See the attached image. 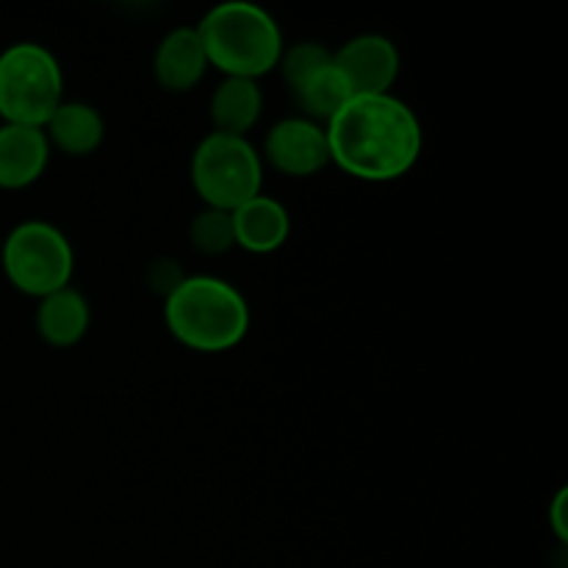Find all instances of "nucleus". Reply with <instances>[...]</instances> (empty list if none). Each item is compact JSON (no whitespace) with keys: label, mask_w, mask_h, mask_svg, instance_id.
<instances>
[{"label":"nucleus","mask_w":568,"mask_h":568,"mask_svg":"<svg viewBox=\"0 0 568 568\" xmlns=\"http://www.w3.org/2000/svg\"><path fill=\"white\" fill-rule=\"evenodd\" d=\"M331 164L364 183L408 175L425 148L416 111L394 94H355L325 125Z\"/></svg>","instance_id":"1"},{"label":"nucleus","mask_w":568,"mask_h":568,"mask_svg":"<svg viewBox=\"0 0 568 568\" xmlns=\"http://www.w3.org/2000/svg\"><path fill=\"white\" fill-rule=\"evenodd\" d=\"M170 336L194 353L216 355L239 347L250 331V305L233 283L211 275H186L164 300Z\"/></svg>","instance_id":"2"},{"label":"nucleus","mask_w":568,"mask_h":568,"mask_svg":"<svg viewBox=\"0 0 568 568\" xmlns=\"http://www.w3.org/2000/svg\"><path fill=\"white\" fill-rule=\"evenodd\" d=\"M203 42L209 67L225 78L258 81L277 70L283 55V33L275 17L255 3H220L194 26Z\"/></svg>","instance_id":"3"},{"label":"nucleus","mask_w":568,"mask_h":568,"mask_svg":"<svg viewBox=\"0 0 568 568\" xmlns=\"http://www.w3.org/2000/svg\"><path fill=\"white\" fill-rule=\"evenodd\" d=\"M64 103V72L44 44L17 42L0 53V120L44 128Z\"/></svg>","instance_id":"4"},{"label":"nucleus","mask_w":568,"mask_h":568,"mask_svg":"<svg viewBox=\"0 0 568 568\" xmlns=\"http://www.w3.org/2000/svg\"><path fill=\"white\" fill-rule=\"evenodd\" d=\"M192 186L205 209L231 214L261 194L264 161L247 136L209 133L192 153Z\"/></svg>","instance_id":"5"},{"label":"nucleus","mask_w":568,"mask_h":568,"mask_svg":"<svg viewBox=\"0 0 568 568\" xmlns=\"http://www.w3.org/2000/svg\"><path fill=\"white\" fill-rule=\"evenodd\" d=\"M0 264L17 292L42 300L70 286L75 253L59 227L42 220H28L6 236Z\"/></svg>","instance_id":"6"},{"label":"nucleus","mask_w":568,"mask_h":568,"mask_svg":"<svg viewBox=\"0 0 568 568\" xmlns=\"http://www.w3.org/2000/svg\"><path fill=\"white\" fill-rule=\"evenodd\" d=\"M261 161L288 178H311L331 164L325 125L305 116L281 120L264 139Z\"/></svg>","instance_id":"7"},{"label":"nucleus","mask_w":568,"mask_h":568,"mask_svg":"<svg viewBox=\"0 0 568 568\" xmlns=\"http://www.w3.org/2000/svg\"><path fill=\"white\" fill-rule=\"evenodd\" d=\"M333 64L338 67L353 94H392L403 59L388 37L361 33L333 53Z\"/></svg>","instance_id":"8"},{"label":"nucleus","mask_w":568,"mask_h":568,"mask_svg":"<svg viewBox=\"0 0 568 568\" xmlns=\"http://www.w3.org/2000/svg\"><path fill=\"white\" fill-rule=\"evenodd\" d=\"M231 222L236 247L250 255L277 253L292 233V216L286 205L270 194H255L253 200L239 205L236 211H231Z\"/></svg>","instance_id":"9"},{"label":"nucleus","mask_w":568,"mask_h":568,"mask_svg":"<svg viewBox=\"0 0 568 568\" xmlns=\"http://www.w3.org/2000/svg\"><path fill=\"white\" fill-rule=\"evenodd\" d=\"M209 72V55L197 31L189 26L175 28L159 42L153 55V75L170 94H183L197 87Z\"/></svg>","instance_id":"10"},{"label":"nucleus","mask_w":568,"mask_h":568,"mask_svg":"<svg viewBox=\"0 0 568 568\" xmlns=\"http://www.w3.org/2000/svg\"><path fill=\"white\" fill-rule=\"evenodd\" d=\"M50 144L42 128L0 125V189H28L44 175Z\"/></svg>","instance_id":"11"},{"label":"nucleus","mask_w":568,"mask_h":568,"mask_svg":"<svg viewBox=\"0 0 568 568\" xmlns=\"http://www.w3.org/2000/svg\"><path fill=\"white\" fill-rule=\"evenodd\" d=\"M42 131L50 150H59V153L72 155V159H83V155H92L103 144L105 122L94 105L64 100L50 114Z\"/></svg>","instance_id":"12"},{"label":"nucleus","mask_w":568,"mask_h":568,"mask_svg":"<svg viewBox=\"0 0 568 568\" xmlns=\"http://www.w3.org/2000/svg\"><path fill=\"white\" fill-rule=\"evenodd\" d=\"M89 322H92V314H89L87 297L72 286L59 288V292L39 300L37 333L48 347H75L87 336Z\"/></svg>","instance_id":"13"},{"label":"nucleus","mask_w":568,"mask_h":568,"mask_svg":"<svg viewBox=\"0 0 568 568\" xmlns=\"http://www.w3.org/2000/svg\"><path fill=\"white\" fill-rule=\"evenodd\" d=\"M264 111V94L258 81H244V78H225L211 94V122L214 133L227 136H247L261 120Z\"/></svg>","instance_id":"14"},{"label":"nucleus","mask_w":568,"mask_h":568,"mask_svg":"<svg viewBox=\"0 0 568 568\" xmlns=\"http://www.w3.org/2000/svg\"><path fill=\"white\" fill-rule=\"evenodd\" d=\"M292 94L300 109H303L305 120H314L320 125H327L355 98L349 83L344 81L338 67L333 64V59L316 72H311L303 83H297Z\"/></svg>","instance_id":"15"},{"label":"nucleus","mask_w":568,"mask_h":568,"mask_svg":"<svg viewBox=\"0 0 568 568\" xmlns=\"http://www.w3.org/2000/svg\"><path fill=\"white\" fill-rule=\"evenodd\" d=\"M189 242L200 255H225L236 247L233 239V222L227 211L203 209L189 225Z\"/></svg>","instance_id":"16"},{"label":"nucleus","mask_w":568,"mask_h":568,"mask_svg":"<svg viewBox=\"0 0 568 568\" xmlns=\"http://www.w3.org/2000/svg\"><path fill=\"white\" fill-rule=\"evenodd\" d=\"M331 59H333V53L325 48V44L297 42V44H292V48H283V55H281V61H277V67H281L283 81L288 83V89H294L297 83H303L311 72H316L320 67H325Z\"/></svg>","instance_id":"17"},{"label":"nucleus","mask_w":568,"mask_h":568,"mask_svg":"<svg viewBox=\"0 0 568 568\" xmlns=\"http://www.w3.org/2000/svg\"><path fill=\"white\" fill-rule=\"evenodd\" d=\"M183 281H186V275L181 272L178 261L161 258V261H153V264L148 266V283L153 286V292L161 294L164 300L170 297V294L175 292Z\"/></svg>","instance_id":"18"},{"label":"nucleus","mask_w":568,"mask_h":568,"mask_svg":"<svg viewBox=\"0 0 568 568\" xmlns=\"http://www.w3.org/2000/svg\"><path fill=\"white\" fill-rule=\"evenodd\" d=\"M549 521H552V530L560 541H568V530H566V488H560L558 497H555L552 508H549Z\"/></svg>","instance_id":"19"}]
</instances>
